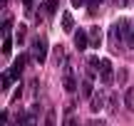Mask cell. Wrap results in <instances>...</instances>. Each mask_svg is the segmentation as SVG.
<instances>
[{
	"mask_svg": "<svg viewBox=\"0 0 134 126\" xmlns=\"http://www.w3.org/2000/svg\"><path fill=\"white\" fill-rule=\"evenodd\" d=\"M42 126H55V116H52V111H47V119H45V124Z\"/></svg>",
	"mask_w": 134,
	"mask_h": 126,
	"instance_id": "obj_25",
	"label": "cell"
},
{
	"mask_svg": "<svg viewBox=\"0 0 134 126\" xmlns=\"http://www.w3.org/2000/svg\"><path fill=\"white\" fill-rule=\"evenodd\" d=\"M62 126H80V119L72 114V116H65V121H62Z\"/></svg>",
	"mask_w": 134,
	"mask_h": 126,
	"instance_id": "obj_18",
	"label": "cell"
},
{
	"mask_svg": "<svg viewBox=\"0 0 134 126\" xmlns=\"http://www.w3.org/2000/svg\"><path fill=\"white\" fill-rule=\"evenodd\" d=\"M0 119H3V126H13V119H10V114H8V109H5V111L0 114Z\"/></svg>",
	"mask_w": 134,
	"mask_h": 126,
	"instance_id": "obj_21",
	"label": "cell"
},
{
	"mask_svg": "<svg viewBox=\"0 0 134 126\" xmlns=\"http://www.w3.org/2000/svg\"><path fill=\"white\" fill-rule=\"evenodd\" d=\"M13 82H15V79L10 77V72H3V92H8V89L13 87Z\"/></svg>",
	"mask_w": 134,
	"mask_h": 126,
	"instance_id": "obj_17",
	"label": "cell"
},
{
	"mask_svg": "<svg viewBox=\"0 0 134 126\" xmlns=\"http://www.w3.org/2000/svg\"><path fill=\"white\" fill-rule=\"evenodd\" d=\"M62 30L65 32H72V30H75V17H72L70 12H62Z\"/></svg>",
	"mask_w": 134,
	"mask_h": 126,
	"instance_id": "obj_14",
	"label": "cell"
},
{
	"mask_svg": "<svg viewBox=\"0 0 134 126\" xmlns=\"http://www.w3.org/2000/svg\"><path fill=\"white\" fill-rule=\"evenodd\" d=\"M99 3H102V0H87V8H90V12H97Z\"/></svg>",
	"mask_w": 134,
	"mask_h": 126,
	"instance_id": "obj_22",
	"label": "cell"
},
{
	"mask_svg": "<svg viewBox=\"0 0 134 126\" xmlns=\"http://www.w3.org/2000/svg\"><path fill=\"white\" fill-rule=\"evenodd\" d=\"M122 102H124V106L129 109V111H134V87H127V89H124Z\"/></svg>",
	"mask_w": 134,
	"mask_h": 126,
	"instance_id": "obj_12",
	"label": "cell"
},
{
	"mask_svg": "<svg viewBox=\"0 0 134 126\" xmlns=\"http://www.w3.org/2000/svg\"><path fill=\"white\" fill-rule=\"evenodd\" d=\"M127 3H129V0H114V5H117V8H124Z\"/></svg>",
	"mask_w": 134,
	"mask_h": 126,
	"instance_id": "obj_26",
	"label": "cell"
},
{
	"mask_svg": "<svg viewBox=\"0 0 134 126\" xmlns=\"http://www.w3.org/2000/svg\"><path fill=\"white\" fill-rule=\"evenodd\" d=\"M75 47L77 49H87L90 47V35H87V30H75Z\"/></svg>",
	"mask_w": 134,
	"mask_h": 126,
	"instance_id": "obj_9",
	"label": "cell"
},
{
	"mask_svg": "<svg viewBox=\"0 0 134 126\" xmlns=\"http://www.w3.org/2000/svg\"><path fill=\"white\" fill-rule=\"evenodd\" d=\"M87 35H90V47H102V37H104V32H102V27H97V25H92V27L87 30Z\"/></svg>",
	"mask_w": 134,
	"mask_h": 126,
	"instance_id": "obj_8",
	"label": "cell"
},
{
	"mask_svg": "<svg viewBox=\"0 0 134 126\" xmlns=\"http://www.w3.org/2000/svg\"><path fill=\"white\" fill-rule=\"evenodd\" d=\"M23 8H25V15H30L35 10V0H23Z\"/></svg>",
	"mask_w": 134,
	"mask_h": 126,
	"instance_id": "obj_20",
	"label": "cell"
},
{
	"mask_svg": "<svg viewBox=\"0 0 134 126\" xmlns=\"http://www.w3.org/2000/svg\"><path fill=\"white\" fill-rule=\"evenodd\" d=\"M37 114H40V104H32L30 109H23L18 111L13 126H37Z\"/></svg>",
	"mask_w": 134,
	"mask_h": 126,
	"instance_id": "obj_1",
	"label": "cell"
},
{
	"mask_svg": "<svg viewBox=\"0 0 134 126\" xmlns=\"http://www.w3.org/2000/svg\"><path fill=\"white\" fill-rule=\"evenodd\" d=\"M99 79H102V84H112L114 82V64L107 57L99 62Z\"/></svg>",
	"mask_w": 134,
	"mask_h": 126,
	"instance_id": "obj_3",
	"label": "cell"
},
{
	"mask_svg": "<svg viewBox=\"0 0 134 126\" xmlns=\"http://www.w3.org/2000/svg\"><path fill=\"white\" fill-rule=\"evenodd\" d=\"M62 87H65V92L67 94H72L77 89V79H75V74H72V67H70V62L65 64V74H62Z\"/></svg>",
	"mask_w": 134,
	"mask_h": 126,
	"instance_id": "obj_5",
	"label": "cell"
},
{
	"mask_svg": "<svg viewBox=\"0 0 134 126\" xmlns=\"http://www.w3.org/2000/svg\"><path fill=\"white\" fill-rule=\"evenodd\" d=\"M27 59H30V57H27V52H25V54H20V57L13 62V67L8 69L13 79H20V77H23V69H25V64H27Z\"/></svg>",
	"mask_w": 134,
	"mask_h": 126,
	"instance_id": "obj_6",
	"label": "cell"
},
{
	"mask_svg": "<svg viewBox=\"0 0 134 126\" xmlns=\"http://www.w3.org/2000/svg\"><path fill=\"white\" fill-rule=\"evenodd\" d=\"M18 42H25V25L18 27Z\"/></svg>",
	"mask_w": 134,
	"mask_h": 126,
	"instance_id": "obj_24",
	"label": "cell"
},
{
	"mask_svg": "<svg viewBox=\"0 0 134 126\" xmlns=\"http://www.w3.org/2000/svg\"><path fill=\"white\" fill-rule=\"evenodd\" d=\"M30 52H32V59L42 64L47 59V37H35L32 45H30Z\"/></svg>",
	"mask_w": 134,
	"mask_h": 126,
	"instance_id": "obj_2",
	"label": "cell"
},
{
	"mask_svg": "<svg viewBox=\"0 0 134 126\" xmlns=\"http://www.w3.org/2000/svg\"><path fill=\"white\" fill-rule=\"evenodd\" d=\"M10 52H13V37L10 35H3V54L10 57Z\"/></svg>",
	"mask_w": 134,
	"mask_h": 126,
	"instance_id": "obj_16",
	"label": "cell"
},
{
	"mask_svg": "<svg viewBox=\"0 0 134 126\" xmlns=\"http://www.w3.org/2000/svg\"><path fill=\"white\" fill-rule=\"evenodd\" d=\"M127 79H129V72H127V69H119V72H117V82L127 84Z\"/></svg>",
	"mask_w": 134,
	"mask_h": 126,
	"instance_id": "obj_19",
	"label": "cell"
},
{
	"mask_svg": "<svg viewBox=\"0 0 134 126\" xmlns=\"http://www.w3.org/2000/svg\"><path fill=\"white\" fill-rule=\"evenodd\" d=\"M80 87H82V97H85V99H92V94H94V89H92V79L85 77Z\"/></svg>",
	"mask_w": 134,
	"mask_h": 126,
	"instance_id": "obj_13",
	"label": "cell"
},
{
	"mask_svg": "<svg viewBox=\"0 0 134 126\" xmlns=\"http://www.w3.org/2000/svg\"><path fill=\"white\" fill-rule=\"evenodd\" d=\"M72 5H75V8H82V5H85V0H72Z\"/></svg>",
	"mask_w": 134,
	"mask_h": 126,
	"instance_id": "obj_27",
	"label": "cell"
},
{
	"mask_svg": "<svg viewBox=\"0 0 134 126\" xmlns=\"http://www.w3.org/2000/svg\"><path fill=\"white\" fill-rule=\"evenodd\" d=\"M104 106H107V92L104 89H97V92L92 94V99H90V109L92 111H102Z\"/></svg>",
	"mask_w": 134,
	"mask_h": 126,
	"instance_id": "obj_4",
	"label": "cell"
},
{
	"mask_svg": "<svg viewBox=\"0 0 134 126\" xmlns=\"http://www.w3.org/2000/svg\"><path fill=\"white\" fill-rule=\"evenodd\" d=\"M119 94H117V92H109V94H107V111H109V114H117V111H119Z\"/></svg>",
	"mask_w": 134,
	"mask_h": 126,
	"instance_id": "obj_10",
	"label": "cell"
},
{
	"mask_svg": "<svg viewBox=\"0 0 134 126\" xmlns=\"http://www.w3.org/2000/svg\"><path fill=\"white\" fill-rule=\"evenodd\" d=\"M25 94H27V97H30V99H32V97H35V94H37V79H35V77H32V79H30V82H27V84H25Z\"/></svg>",
	"mask_w": 134,
	"mask_h": 126,
	"instance_id": "obj_15",
	"label": "cell"
},
{
	"mask_svg": "<svg viewBox=\"0 0 134 126\" xmlns=\"http://www.w3.org/2000/svg\"><path fill=\"white\" fill-rule=\"evenodd\" d=\"M55 12H57V0H42V5L37 10V20H45V17H50Z\"/></svg>",
	"mask_w": 134,
	"mask_h": 126,
	"instance_id": "obj_7",
	"label": "cell"
},
{
	"mask_svg": "<svg viewBox=\"0 0 134 126\" xmlns=\"http://www.w3.org/2000/svg\"><path fill=\"white\" fill-rule=\"evenodd\" d=\"M87 126H107L104 119H92V121H87Z\"/></svg>",
	"mask_w": 134,
	"mask_h": 126,
	"instance_id": "obj_23",
	"label": "cell"
},
{
	"mask_svg": "<svg viewBox=\"0 0 134 126\" xmlns=\"http://www.w3.org/2000/svg\"><path fill=\"white\" fill-rule=\"evenodd\" d=\"M52 64L55 67H62L65 64V47L62 45H57V47L52 49Z\"/></svg>",
	"mask_w": 134,
	"mask_h": 126,
	"instance_id": "obj_11",
	"label": "cell"
}]
</instances>
